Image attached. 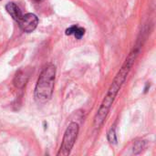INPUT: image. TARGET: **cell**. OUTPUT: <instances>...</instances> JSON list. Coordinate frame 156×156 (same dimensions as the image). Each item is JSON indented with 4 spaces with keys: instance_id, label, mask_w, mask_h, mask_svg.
I'll use <instances>...</instances> for the list:
<instances>
[{
    "instance_id": "6da1fadb",
    "label": "cell",
    "mask_w": 156,
    "mask_h": 156,
    "mask_svg": "<svg viewBox=\"0 0 156 156\" xmlns=\"http://www.w3.org/2000/svg\"><path fill=\"white\" fill-rule=\"evenodd\" d=\"M137 53L138 52L136 50H134L129 56L128 59L126 60V62L124 63V65L121 69L120 72L117 74L116 78L114 79V80H113L106 97L104 98V100L101 103V108H100V110H99V112L95 117V120H94L95 128H100L103 124V122L107 117V114H108V112H109V111H110V109L113 103V101H114L115 97L117 96V94H118L121 87L122 86L123 82L125 81L126 77H127V75H128V73L132 68V65H133V61L135 60Z\"/></svg>"
},
{
    "instance_id": "7a4b0ae2",
    "label": "cell",
    "mask_w": 156,
    "mask_h": 156,
    "mask_svg": "<svg viewBox=\"0 0 156 156\" xmlns=\"http://www.w3.org/2000/svg\"><path fill=\"white\" fill-rule=\"evenodd\" d=\"M56 79V67L48 64L41 71L35 88V100L38 103L48 101L52 96Z\"/></svg>"
},
{
    "instance_id": "3957f363",
    "label": "cell",
    "mask_w": 156,
    "mask_h": 156,
    "mask_svg": "<svg viewBox=\"0 0 156 156\" xmlns=\"http://www.w3.org/2000/svg\"><path fill=\"white\" fill-rule=\"evenodd\" d=\"M79 130H80L79 124L76 122H71L69 125V127L67 128V130L64 133L62 144L60 145L58 155L67 156L70 154V151L73 148L75 142L77 140Z\"/></svg>"
},
{
    "instance_id": "277c9868",
    "label": "cell",
    "mask_w": 156,
    "mask_h": 156,
    "mask_svg": "<svg viewBox=\"0 0 156 156\" xmlns=\"http://www.w3.org/2000/svg\"><path fill=\"white\" fill-rule=\"evenodd\" d=\"M20 28L27 33H30L34 31L38 24V18L36 15L32 13L26 14L22 16V18L18 21Z\"/></svg>"
},
{
    "instance_id": "5b68a950",
    "label": "cell",
    "mask_w": 156,
    "mask_h": 156,
    "mask_svg": "<svg viewBox=\"0 0 156 156\" xmlns=\"http://www.w3.org/2000/svg\"><path fill=\"white\" fill-rule=\"evenodd\" d=\"M5 9L6 11L8 12V14L13 17V19H15L16 21H19L23 15H22V12L20 10V8L18 7L17 5H16L15 3L11 2V3H8L6 5H5Z\"/></svg>"
},
{
    "instance_id": "8992f818",
    "label": "cell",
    "mask_w": 156,
    "mask_h": 156,
    "mask_svg": "<svg viewBox=\"0 0 156 156\" xmlns=\"http://www.w3.org/2000/svg\"><path fill=\"white\" fill-rule=\"evenodd\" d=\"M85 34V29L78 26H72L66 30V35H73L77 39H80Z\"/></svg>"
},
{
    "instance_id": "52a82bcc",
    "label": "cell",
    "mask_w": 156,
    "mask_h": 156,
    "mask_svg": "<svg viewBox=\"0 0 156 156\" xmlns=\"http://www.w3.org/2000/svg\"><path fill=\"white\" fill-rule=\"evenodd\" d=\"M27 80H28V76L25 72L20 70L16 73V76L15 77V80H14V83L16 87L23 88L26 85Z\"/></svg>"
},
{
    "instance_id": "ba28073f",
    "label": "cell",
    "mask_w": 156,
    "mask_h": 156,
    "mask_svg": "<svg viewBox=\"0 0 156 156\" xmlns=\"http://www.w3.org/2000/svg\"><path fill=\"white\" fill-rule=\"evenodd\" d=\"M108 140H109V142L112 144H115L117 143V136H116V133H115V130L114 129H112L109 132V133H108Z\"/></svg>"
},
{
    "instance_id": "9c48e42d",
    "label": "cell",
    "mask_w": 156,
    "mask_h": 156,
    "mask_svg": "<svg viewBox=\"0 0 156 156\" xmlns=\"http://www.w3.org/2000/svg\"><path fill=\"white\" fill-rule=\"evenodd\" d=\"M35 3H40V2H42V1H44V0H33Z\"/></svg>"
}]
</instances>
